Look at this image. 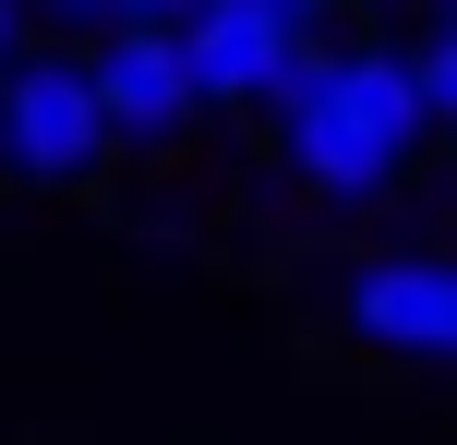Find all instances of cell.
Returning a JSON list of instances; mask_svg holds the SVG:
<instances>
[{
    "instance_id": "cell-3",
    "label": "cell",
    "mask_w": 457,
    "mask_h": 445,
    "mask_svg": "<svg viewBox=\"0 0 457 445\" xmlns=\"http://www.w3.org/2000/svg\"><path fill=\"white\" fill-rule=\"evenodd\" d=\"M337 326L373 361H421L457 374V253H373L337 277Z\"/></svg>"
},
{
    "instance_id": "cell-1",
    "label": "cell",
    "mask_w": 457,
    "mask_h": 445,
    "mask_svg": "<svg viewBox=\"0 0 457 445\" xmlns=\"http://www.w3.org/2000/svg\"><path fill=\"white\" fill-rule=\"evenodd\" d=\"M277 157H289V181L313 193V205H373V193L397 181V169L421 157V133H434V109H421V61L410 48H289V72H277Z\"/></svg>"
},
{
    "instance_id": "cell-4",
    "label": "cell",
    "mask_w": 457,
    "mask_h": 445,
    "mask_svg": "<svg viewBox=\"0 0 457 445\" xmlns=\"http://www.w3.org/2000/svg\"><path fill=\"white\" fill-rule=\"evenodd\" d=\"M96 72V109H109V133L133 144V157H157V144H181L193 120H205V85H193L181 61V24H109V37L85 48Z\"/></svg>"
},
{
    "instance_id": "cell-7",
    "label": "cell",
    "mask_w": 457,
    "mask_h": 445,
    "mask_svg": "<svg viewBox=\"0 0 457 445\" xmlns=\"http://www.w3.org/2000/svg\"><path fill=\"white\" fill-rule=\"evenodd\" d=\"M96 24H181V0H96Z\"/></svg>"
},
{
    "instance_id": "cell-2",
    "label": "cell",
    "mask_w": 457,
    "mask_h": 445,
    "mask_svg": "<svg viewBox=\"0 0 457 445\" xmlns=\"http://www.w3.org/2000/svg\"><path fill=\"white\" fill-rule=\"evenodd\" d=\"M109 157H120V133L96 109V72L61 61V48H37V61L12 48V72H0V181L12 193H85Z\"/></svg>"
},
{
    "instance_id": "cell-9",
    "label": "cell",
    "mask_w": 457,
    "mask_h": 445,
    "mask_svg": "<svg viewBox=\"0 0 457 445\" xmlns=\"http://www.w3.org/2000/svg\"><path fill=\"white\" fill-rule=\"evenodd\" d=\"M277 12H301V24H313V12H337V0H277Z\"/></svg>"
},
{
    "instance_id": "cell-8",
    "label": "cell",
    "mask_w": 457,
    "mask_h": 445,
    "mask_svg": "<svg viewBox=\"0 0 457 445\" xmlns=\"http://www.w3.org/2000/svg\"><path fill=\"white\" fill-rule=\"evenodd\" d=\"M12 48H24V0H0V72H12Z\"/></svg>"
},
{
    "instance_id": "cell-6",
    "label": "cell",
    "mask_w": 457,
    "mask_h": 445,
    "mask_svg": "<svg viewBox=\"0 0 457 445\" xmlns=\"http://www.w3.org/2000/svg\"><path fill=\"white\" fill-rule=\"evenodd\" d=\"M410 61H421V109H434V133L457 144V12H434V37H421Z\"/></svg>"
},
{
    "instance_id": "cell-5",
    "label": "cell",
    "mask_w": 457,
    "mask_h": 445,
    "mask_svg": "<svg viewBox=\"0 0 457 445\" xmlns=\"http://www.w3.org/2000/svg\"><path fill=\"white\" fill-rule=\"evenodd\" d=\"M289 48H301V12H277V0H181V61L205 109H265Z\"/></svg>"
},
{
    "instance_id": "cell-10",
    "label": "cell",
    "mask_w": 457,
    "mask_h": 445,
    "mask_svg": "<svg viewBox=\"0 0 457 445\" xmlns=\"http://www.w3.org/2000/svg\"><path fill=\"white\" fill-rule=\"evenodd\" d=\"M434 12H457V0H434Z\"/></svg>"
}]
</instances>
